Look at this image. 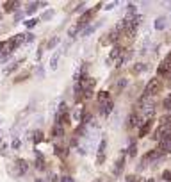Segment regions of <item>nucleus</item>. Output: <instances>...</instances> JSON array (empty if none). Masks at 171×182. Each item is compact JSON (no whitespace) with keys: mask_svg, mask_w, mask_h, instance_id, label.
<instances>
[{"mask_svg":"<svg viewBox=\"0 0 171 182\" xmlns=\"http://www.w3.org/2000/svg\"><path fill=\"white\" fill-rule=\"evenodd\" d=\"M61 182H75V180H73V177H70V175H62V177H61Z\"/></svg>","mask_w":171,"mask_h":182,"instance_id":"35","label":"nucleus"},{"mask_svg":"<svg viewBox=\"0 0 171 182\" xmlns=\"http://www.w3.org/2000/svg\"><path fill=\"white\" fill-rule=\"evenodd\" d=\"M23 34H18V36H14V38H11V39H7V50L4 52V54H11V52H14V50L22 45V41H23Z\"/></svg>","mask_w":171,"mask_h":182,"instance_id":"3","label":"nucleus"},{"mask_svg":"<svg viewBox=\"0 0 171 182\" xmlns=\"http://www.w3.org/2000/svg\"><path fill=\"white\" fill-rule=\"evenodd\" d=\"M141 122H143V116L139 114V113H132V114H130V118H128V122H127V127H128V129L139 127V125H141Z\"/></svg>","mask_w":171,"mask_h":182,"instance_id":"6","label":"nucleus"},{"mask_svg":"<svg viewBox=\"0 0 171 182\" xmlns=\"http://www.w3.org/2000/svg\"><path fill=\"white\" fill-rule=\"evenodd\" d=\"M62 134H64V127L55 125V127H54V130H52V136H54V138H59V136H62Z\"/></svg>","mask_w":171,"mask_h":182,"instance_id":"25","label":"nucleus"},{"mask_svg":"<svg viewBox=\"0 0 171 182\" xmlns=\"http://www.w3.org/2000/svg\"><path fill=\"white\" fill-rule=\"evenodd\" d=\"M55 154H57V155H59V157H66V155H68V154H66V152H68V150L66 148H62V147H59V145H55Z\"/></svg>","mask_w":171,"mask_h":182,"instance_id":"26","label":"nucleus"},{"mask_svg":"<svg viewBox=\"0 0 171 182\" xmlns=\"http://www.w3.org/2000/svg\"><path fill=\"white\" fill-rule=\"evenodd\" d=\"M112 107H114L112 100H109V102H105V104H100V113H102L103 116H107V114H109V113L112 111Z\"/></svg>","mask_w":171,"mask_h":182,"instance_id":"15","label":"nucleus"},{"mask_svg":"<svg viewBox=\"0 0 171 182\" xmlns=\"http://www.w3.org/2000/svg\"><path fill=\"white\" fill-rule=\"evenodd\" d=\"M18 6H20V2H13V0H11V2H4L2 7H4L6 13H14V11L18 9Z\"/></svg>","mask_w":171,"mask_h":182,"instance_id":"13","label":"nucleus"},{"mask_svg":"<svg viewBox=\"0 0 171 182\" xmlns=\"http://www.w3.org/2000/svg\"><path fill=\"white\" fill-rule=\"evenodd\" d=\"M162 89V81L159 79V77H153L150 82L146 84L145 88V93H143V98H150V97H155L157 93H161Z\"/></svg>","mask_w":171,"mask_h":182,"instance_id":"1","label":"nucleus"},{"mask_svg":"<svg viewBox=\"0 0 171 182\" xmlns=\"http://www.w3.org/2000/svg\"><path fill=\"white\" fill-rule=\"evenodd\" d=\"M41 52H43V47H39V50H38V54H36V59H38V61L41 59Z\"/></svg>","mask_w":171,"mask_h":182,"instance_id":"39","label":"nucleus"},{"mask_svg":"<svg viewBox=\"0 0 171 182\" xmlns=\"http://www.w3.org/2000/svg\"><path fill=\"white\" fill-rule=\"evenodd\" d=\"M166 23H168V18L159 16L157 20H155V29H157V31H162V29H166Z\"/></svg>","mask_w":171,"mask_h":182,"instance_id":"17","label":"nucleus"},{"mask_svg":"<svg viewBox=\"0 0 171 182\" xmlns=\"http://www.w3.org/2000/svg\"><path fill=\"white\" fill-rule=\"evenodd\" d=\"M159 75H171V52L166 56V59H164L162 63L159 64Z\"/></svg>","mask_w":171,"mask_h":182,"instance_id":"4","label":"nucleus"},{"mask_svg":"<svg viewBox=\"0 0 171 182\" xmlns=\"http://www.w3.org/2000/svg\"><path fill=\"white\" fill-rule=\"evenodd\" d=\"M120 56H121V47H120V45H116V47L111 50V57H109V61H112V59H118Z\"/></svg>","mask_w":171,"mask_h":182,"instance_id":"23","label":"nucleus"},{"mask_svg":"<svg viewBox=\"0 0 171 182\" xmlns=\"http://www.w3.org/2000/svg\"><path fill=\"white\" fill-rule=\"evenodd\" d=\"M43 75H45V73H43V68L38 66V77H39V79H43Z\"/></svg>","mask_w":171,"mask_h":182,"instance_id":"38","label":"nucleus"},{"mask_svg":"<svg viewBox=\"0 0 171 182\" xmlns=\"http://www.w3.org/2000/svg\"><path fill=\"white\" fill-rule=\"evenodd\" d=\"M18 66H22V61H14L13 64H9V66L4 70V73H6V75H11L14 70H18Z\"/></svg>","mask_w":171,"mask_h":182,"instance_id":"19","label":"nucleus"},{"mask_svg":"<svg viewBox=\"0 0 171 182\" xmlns=\"http://www.w3.org/2000/svg\"><path fill=\"white\" fill-rule=\"evenodd\" d=\"M59 57H61V50L54 52L50 57V70H57V64H59Z\"/></svg>","mask_w":171,"mask_h":182,"instance_id":"14","label":"nucleus"},{"mask_svg":"<svg viewBox=\"0 0 171 182\" xmlns=\"http://www.w3.org/2000/svg\"><path fill=\"white\" fill-rule=\"evenodd\" d=\"M146 182H155V180H153V179H148V180H146Z\"/></svg>","mask_w":171,"mask_h":182,"instance_id":"41","label":"nucleus"},{"mask_svg":"<svg viewBox=\"0 0 171 182\" xmlns=\"http://www.w3.org/2000/svg\"><path fill=\"white\" fill-rule=\"evenodd\" d=\"M52 16H54V11H52V9H48V11H46V13L41 16V20H50Z\"/></svg>","mask_w":171,"mask_h":182,"instance_id":"33","label":"nucleus"},{"mask_svg":"<svg viewBox=\"0 0 171 182\" xmlns=\"http://www.w3.org/2000/svg\"><path fill=\"white\" fill-rule=\"evenodd\" d=\"M162 179H164V180H168V182H171V172H169V170L162 173Z\"/></svg>","mask_w":171,"mask_h":182,"instance_id":"36","label":"nucleus"},{"mask_svg":"<svg viewBox=\"0 0 171 182\" xmlns=\"http://www.w3.org/2000/svg\"><path fill=\"white\" fill-rule=\"evenodd\" d=\"M0 143H2V139H0Z\"/></svg>","mask_w":171,"mask_h":182,"instance_id":"43","label":"nucleus"},{"mask_svg":"<svg viewBox=\"0 0 171 182\" xmlns=\"http://www.w3.org/2000/svg\"><path fill=\"white\" fill-rule=\"evenodd\" d=\"M20 145H22V143H20V139H14V141H13V148H20Z\"/></svg>","mask_w":171,"mask_h":182,"instance_id":"37","label":"nucleus"},{"mask_svg":"<svg viewBox=\"0 0 171 182\" xmlns=\"http://www.w3.org/2000/svg\"><path fill=\"white\" fill-rule=\"evenodd\" d=\"M14 164H16L18 175H23V173H27V170H29V163H27L25 159H16V161H14Z\"/></svg>","mask_w":171,"mask_h":182,"instance_id":"9","label":"nucleus"},{"mask_svg":"<svg viewBox=\"0 0 171 182\" xmlns=\"http://www.w3.org/2000/svg\"><path fill=\"white\" fill-rule=\"evenodd\" d=\"M25 38H27V41H32V39H34V36H32V34H27Z\"/></svg>","mask_w":171,"mask_h":182,"instance_id":"40","label":"nucleus"},{"mask_svg":"<svg viewBox=\"0 0 171 182\" xmlns=\"http://www.w3.org/2000/svg\"><path fill=\"white\" fill-rule=\"evenodd\" d=\"M121 154H123V155H121V157L116 161V164H114V172H112V173H114V177H118V175L121 173L123 164H125V154H127V152H121Z\"/></svg>","mask_w":171,"mask_h":182,"instance_id":"11","label":"nucleus"},{"mask_svg":"<svg viewBox=\"0 0 171 182\" xmlns=\"http://www.w3.org/2000/svg\"><path fill=\"white\" fill-rule=\"evenodd\" d=\"M118 38H120V32H118V31L114 29V31H111L109 34H105V36H103L102 45H112V43L118 41Z\"/></svg>","mask_w":171,"mask_h":182,"instance_id":"5","label":"nucleus"},{"mask_svg":"<svg viewBox=\"0 0 171 182\" xmlns=\"http://www.w3.org/2000/svg\"><path fill=\"white\" fill-rule=\"evenodd\" d=\"M96 182H100V180H96Z\"/></svg>","mask_w":171,"mask_h":182,"instance_id":"44","label":"nucleus"},{"mask_svg":"<svg viewBox=\"0 0 171 182\" xmlns=\"http://www.w3.org/2000/svg\"><path fill=\"white\" fill-rule=\"evenodd\" d=\"M125 180H127V182H139L141 179H139V175L132 173V175H127V179H125Z\"/></svg>","mask_w":171,"mask_h":182,"instance_id":"31","label":"nucleus"},{"mask_svg":"<svg viewBox=\"0 0 171 182\" xmlns=\"http://www.w3.org/2000/svg\"><path fill=\"white\" fill-rule=\"evenodd\" d=\"M161 155H162V152H161L159 148L157 150H150V152L145 155V163H148V161H155V159H159Z\"/></svg>","mask_w":171,"mask_h":182,"instance_id":"12","label":"nucleus"},{"mask_svg":"<svg viewBox=\"0 0 171 182\" xmlns=\"http://www.w3.org/2000/svg\"><path fill=\"white\" fill-rule=\"evenodd\" d=\"M159 150L161 152H171V136H166L159 141Z\"/></svg>","mask_w":171,"mask_h":182,"instance_id":"10","label":"nucleus"},{"mask_svg":"<svg viewBox=\"0 0 171 182\" xmlns=\"http://www.w3.org/2000/svg\"><path fill=\"white\" fill-rule=\"evenodd\" d=\"M59 41H61V38H59V36H54L52 39H48V41H46V48H48V50L55 48V47L59 45Z\"/></svg>","mask_w":171,"mask_h":182,"instance_id":"20","label":"nucleus"},{"mask_svg":"<svg viewBox=\"0 0 171 182\" xmlns=\"http://www.w3.org/2000/svg\"><path fill=\"white\" fill-rule=\"evenodd\" d=\"M125 86H127V81H125V79H121V81H118V84H116V91L120 93V91L123 89Z\"/></svg>","mask_w":171,"mask_h":182,"instance_id":"30","label":"nucleus"},{"mask_svg":"<svg viewBox=\"0 0 171 182\" xmlns=\"http://www.w3.org/2000/svg\"><path fill=\"white\" fill-rule=\"evenodd\" d=\"M94 31H96V25H91V27H87L84 32H82V36H91V34H93Z\"/></svg>","mask_w":171,"mask_h":182,"instance_id":"29","label":"nucleus"},{"mask_svg":"<svg viewBox=\"0 0 171 182\" xmlns=\"http://www.w3.org/2000/svg\"><path fill=\"white\" fill-rule=\"evenodd\" d=\"M36 182H43V180H39V179H38V180H36Z\"/></svg>","mask_w":171,"mask_h":182,"instance_id":"42","label":"nucleus"},{"mask_svg":"<svg viewBox=\"0 0 171 182\" xmlns=\"http://www.w3.org/2000/svg\"><path fill=\"white\" fill-rule=\"evenodd\" d=\"M39 7V2H29L27 4V14H34Z\"/></svg>","mask_w":171,"mask_h":182,"instance_id":"21","label":"nucleus"},{"mask_svg":"<svg viewBox=\"0 0 171 182\" xmlns=\"http://www.w3.org/2000/svg\"><path fill=\"white\" fill-rule=\"evenodd\" d=\"M34 154H36V168L43 172V170H45V157H43L41 152H38V150H36Z\"/></svg>","mask_w":171,"mask_h":182,"instance_id":"16","label":"nucleus"},{"mask_svg":"<svg viewBox=\"0 0 171 182\" xmlns=\"http://www.w3.org/2000/svg\"><path fill=\"white\" fill-rule=\"evenodd\" d=\"M111 100V95H109V91H100L98 93V104H105V102H109Z\"/></svg>","mask_w":171,"mask_h":182,"instance_id":"18","label":"nucleus"},{"mask_svg":"<svg viewBox=\"0 0 171 182\" xmlns=\"http://www.w3.org/2000/svg\"><path fill=\"white\" fill-rule=\"evenodd\" d=\"M32 141H34V143H41L43 141V132L41 130H36V132L32 134Z\"/></svg>","mask_w":171,"mask_h":182,"instance_id":"27","label":"nucleus"},{"mask_svg":"<svg viewBox=\"0 0 171 182\" xmlns=\"http://www.w3.org/2000/svg\"><path fill=\"white\" fill-rule=\"evenodd\" d=\"M152 127H153V120H146L145 123L141 125V129H139V138H145V136H148V134H150V130H152Z\"/></svg>","mask_w":171,"mask_h":182,"instance_id":"8","label":"nucleus"},{"mask_svg":"<svg viewBox=\"0 0 171 182\" xmlns=\"http://www.w3.org/2000/svg\"><path fill=\"white\" fill-rule=\"evenodd\" d=\"M127 154L130 155V157H136V154H137V145H136V141H130V147H128Z\"/></svg>","mask_w":171,"mask_h":182,"instance_id":"24","label":"nucleus"},{"mask_svg":"<svg viewBox=\"0 0 171 182\" xmlns=\"http://www.w3.org/2000/svg\"><path fill=\"white\" fill-rule=\"evenodd\" d=\"M162 105H164V109H166V111H169V113H171V95H169V97H166V98H164Z\"/></svg>","mask_w":171,"mask_h":182,"instance_id":"28","label":"nucleus"},{"mask_svg":"<svg viewBox=\"0 0 171 182\" xmlns=\"http://www.w3.org/2000/svg\"><path fill=\"white\" fill-rule=\"evenodd\" d=\"M38 22H39V20H38V18H34V20H29V22H27V27H29V29H34L36 25H38Z\"/></svg>","mask_w":171,"mask_h":182,"instance_id":"32","label":"nucleus"},{"mask_svg":"<svg viewBox=\"0 0 171 182\" xmlns=\"http://www.w3.org/2000/svg\"><path fill=\"white\" fill-rule=\"evenodd\" d=\"M105 147H107V139L102 138V139H100V145H98V157H96V163H98V164H102L103 159H105Z\"/></svg>","mask_w":171,"mask_h":182,"instance_id":"7","label":"nucleus"},{"mask_svg":"<svg viewBox=\"0 0 171 182\" xmlns=\"http://www.w3.org/2000/svg\"><path fill=\"white\" fill-rule=\"evenodd\" d=\"M27 79H29V73H23V75H20V77H16L14 82H23V81H27Z\"/></svg>","mask_w":171,"mask_h":182,"instance_id":"34","label":"nucleus"},{"mask_svg":"<svg viewBox=\"0 0 171 182\" xmlns=\"http://www.w3.org/2000/svg\"><path fill=\"white\" fill-rule=\"evenodd\" d=\"M94 9H87V11H84L80 16H78V22H77V25L80 27V29H84L86 25H89V22L93 20V16H94Z\"/></svg>","mask_w":171,"mask_h":182,"instance_id":"2","label":"nucleus"},{"mask_svg":"<svg viewBox=\"0 0 171 182\" xmlns=\"http://www.w3.org/2000/svg\"><path fill=\"white\" fill-rule=\"evenodd\" d=\"M145 70H146V64H145V63H137L136 66L132 68V73H134V75H139V73H143Z\"/></svg>","mask_w":171,"mask_h":182,"instance_id":"22","label":"nucleus"}]
</instances>
